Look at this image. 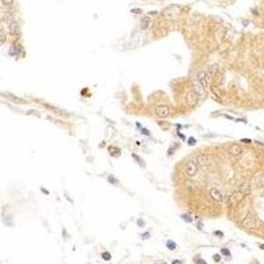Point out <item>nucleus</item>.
I'll return each instance as SVG.
<instances>
[{"mask_svg": "<svg viewBox=\"0 0 264 264\" xmlns=\"http://www.w3.org/2000/svg\"><path fill=\"white\" fill-rule=\"evenodd\" d=\"M228 152H230L232 157H239L243 153V148L240 147V144H231L230 148H228Z\"/></svg>", "mask_w": 264, "mask_h": 264, "instance_id": "obj_7", "label": "nucleus"}, {"mask_svg": "<svg viewBox=\"0 0 264 264\" xmlns=\"http://www.w3.org/2000/svg\"><path fill=\"white\" fill-rule=\"evenodd\" d=\"M221 254L224 255V256H227V258H230V256H231V252H230V250H227V248H221Z\"/></svg>", "mask_w": 264, "mask_h": 264, "instance_id": "obj_20", "label": "nucleus"}, {"mask_svg": "<svg viewBox=\"0 0 264 264\" xmlns=\"http://www.w3.org/2000/svg\"><path fill=\"white\" fill-rule=\"evenodd\" d=\"M183 170H185V174L187 177H194L198 172V162L196 160H189V161L185 164Z\"/></svg>", "mask_w": 264, "mask_h": 264, "instance_id": "obj_2", "label": "nucleus"}, {"mask_svg": "<svg viewBox=\"0 0 264 264\" xmlns=\"http://www.w3.org/2000/svg\"><path fill=\"white\" fill-rule=\"evenodd\" d=\"M4 41H5V36H4V33L1 32V44H4Z\"/></svg>", "mask_w": 264, "mask_h": 264, "instance_id": "obj_35", "label": "nucleus"}, {"mask_svg": "<svg viewBox=\"0 0 264 264\" xmlns=\"http://www.w3.org/2000/svg\"><path fill=\"white\" fill-rule=\"evenodd\" d=\"M132 159H133V160H135V161H136V162H139V164H140V166H144V165H145V162H144V160H143V159H141V157H139V156H137L136 153H132Z\"/></svg>", "mask_w": 264, "mask_h": 264, "instance_id": "obj_17", "label": "nucleus"}, {"mask_svg": "<svg viewBox=\"0 0 264 264\" xmlns=\"http://www.w3.org/2000/svg\"><path fill=\"white\" fill-rule=\"evenodd\" d=\"M196 143H197V140L194 139V137H189V139H187V144L192 145V147H193V145H196Z\"/></svg>", "mask_w": 264, "mask_h": 264, "instance_id": "obj_21", "label": "nucleus"}, {"mask_svg": "<svg viewBox=\"0 0 264 264\" xmlns=\"http://www.w3.org/2000/svg\"><path fill=\"white\" fill-rule=\"evenodd\" d=\"M224 118H227V119H230V120H234V119H232V116H230V115H224Z\"/></svg>", "mask_w": 264, "mask_h": 264, "instance_id": "obj_37", "label": "nucleus"}, {"mask_svg": "<svg viewBox=\"0 0 264 264\" xmlns=\"http://www.w3.org/2000/svg\"><path fill=\"white\" fill-rule=\"evenodd\" d=\"M107 181H108L111 185H118V183H119V181H118V178L116 177H114L112 174H108L107 176Z\"/></svg>", "mask_w": 264, "mask_h": 264, "instance_id": "obj_15", "label": "nucleus"}, {"mask_svg": "<svg viewBox=\"0 0 264 264\" xmlns=\"http://www.w3.org/2000/svg\"><path fill=\"white\" fill-rule=\"evenodd\" d=\"M198 228H200V230H202V223H201V222L198 223Z\"/></svg>", "mask_w": 264, "mask_h": 264, "instance_id": "obj_38", "label": "nucleus"}, {"mask_svg": "<svg viewBox=\"0 0 264 264\" xmlns=\"http://www.w3.org/2000/svg\"><path fill=\"white\" fill-rule=\"evenodd\" d=\"M178 13H180V11L176 5H172V7H169V8H166L164 11V16L166 19H170V20H176V19L178 17Z\"/></svg>", "mask_w": 264, "mask_h": 264, "instance_id": "obj_5", "label": "nucleus"}, {"mask_svg": "<svg viewBox=\"0 0 264 264\" xmlns=\"http://www.w3.org/2000/svg\"><path fill=\"white\" fill-rule=\"evenodd\" d=\"M151 15H157V12H156V11H152V12L148 13V16H151Z\"/></svg>", "mask_w": 264, "mask_h": 264, "instance_id": "obj_36", "label": "nucleus"}, {"mask_svg": "<svg viewBox=\"0 0 264 264\" xmlns=\"http://www.w3.org/2000/svg\"><path fill=\"white\" fill-rule=\"evenodd\" d=\"M136 223H137V226H139V227H145V222H144L143 219H137Z\"/></svg>", "mask_w": 264, "mask_h": 264, "instance_id": "obj_24", "label": "nucleus"}, {"mask_svg": "<svg viewBox=\"0 0 264 264\" xmlns=\"http://www.w3.org/2000/svg\"><path fill=\"white\" fill-rule=\"evenodd\" d=\"M3 97H5V98H8V99H12V102L17 103V104H22V103H25V101H24V99L15 97L13 94H5V93H4V94H3Z\"/></svg>", "mask_w": 264, "mask_h": 264, "instance_id": "obj_10", "label": "nucleus"}, {"mask_svg": "<svg viewBox=\"0 0 264 264\" xmlns=\"http://www.w3.org/2000/svg\"><path fill=\"white\" fill-rule=\"evenodd\" d=\"M102 259L106 260V262H110V260H111V254H110L108 251H104V252L102 254Z\"/></svg>", "mask_w": 264, "mask_h": 264, "instance_id": "obj_19", "label": "nucleus"}, {"mask_svg": "<svg viewBox=\"0 0 264 264\" xmlns=\"http://www.w3.org/2000/svg\"><path fill=\"white\" fill-rule=\"evenodd\" d=\"M242 226L246 230H252V228L255 227V219L252 218L251 215H248V217H246L243 219V222H242Z\"/></svg>", "mask_w": 264, "mask_h": 264, "instance_id": "obj_8", "label": "nucleus"}, {"mask_svg": "<svg viewBox=\"0 0 264 264\" xmlns=\"http://www.w3.org/2000/svg\"><path fill=\"white\" fill-rule=\"evenodd\" d=\"M159 264H166V263H159Z\"/></svg>", "mask_w": 264, "mask_h": 264, "instance_id": "obj_40", "label": "nucleus"}, {"mask_svg": "<svg viewBox=\"0 0 264 264\" xmlns=\"http://www.w3.org/2000/svg\"><path fill=\"white\" fill-rule=\"evenodd\" d=\"M9 32L13 36H20V26H19V24L15 20L9 21Z\"/></svg>", "mask_w": 264, "mask_h": 264, "instance_id": "obj_9", "label": "nucleus"}, {"mask_svg": "<svg viewBox=\"0 0 264 264\" xmlns=\"http://www.w3.org/2000/svg\"><path fill=\"white\" fill-rule=\"evenodd\" d=\"M140 129H141V133H143V135L151 136V131H149V129H147V128H140Z\"/></svg>", "mask_w": 264, "mask_h": 264, "instance_id": "obj_23", "label": "nucleus"}, {"mask_svg": "<svg viewBox=\"0 0 264 264\" xmlns=\"http://www.w3.org/2000/svg\"><path fill=\"white\" fill-rule=\"evenodd\" d=\"M207 87V78H206V71H201L197 74V77L193 81L192 86V93H194L198 98H201L205 94V90Z\"/></svg>", "mask_w": 264, "mask_h": 264, "instance_id": "obj_1", "label": "nucleus"}, {"mask_svg": "<svg viewBox=\"0 0 264 264\" xmlns=\"http://www.w3.org/2000/svg\"><path fill=\"white\" fill-rule=\"evenodd\" d=\"M181 219L183 222H186V223H190V222L193 221V215L190 213H185V214H182V215H181Z\"/></svg>", "mask_w": 264, "mask_h": 264, "instance_id": "obj_14", "label": "nucleus"}, {"mask_svg": "<svg viewBox=\"0 0 264 264\" xmlns=\"http://www.w3.org/2000/svg\"><path fill=\"white\" fill-rule=\"evenodd\" d=\"M259 247L262 248V250H264V244H259Z\"/></svg>", "mask_w": 264, "mask_h": 264, "instance_id": "obj_39", "label": "nucleus"}, {"mask_svg": "<svg viewBox=\"0 0 264 264\" xmlns=\"http://www.w3.org/2000/svg\"><path fill=\"white\" fill-rule=\"evenodd\" d=\"M155 114L159 118H168V116H169V114H170V107L169 106H165V104L157 106L155 108Z\"/></svg>", "mask_w": 264, "mask_h": 264, "instance_id": "obj_4", "label": "nucleus"}, {"mask_svg": "<svg viewBox=\"0 0 264 264\" xmlns=\"http://www.w3.org/2000/svg\"><path fill=\"white\" fill-rule=\"evenodd\" d=\"M209 194H210V198H211L213 201H215V202L223 201V194H222V192L218 187H211V189L209 190Z\"/></svg>", "mask_w": 264, "mask_h": 264, "instance_id": "obj_6", "label": "nucleus"}, {"mask_svg": "<svg viewBox=\"0 0 264 264\" xmlns=\"http://www.w3.org/2000/svg\"><path fill=\"white\" fill-rule=\"evenodd\" d=\"M214 235H215V236H219V238H223V236H224V234H223L222 231H219V230L214 231Z\"/></svg>", "mask_w": 264, "mask_h": 264, "instance_id": "obj_25", "label": "nucleus"}, {"mask_svg": "<svg viewBox=\"0 0 264 264\" xmlns=\"http://www.w3.org/2000/svg\"><path fill=\"white\" fill-rule=\"evenodd\" d=\"M149 24H151V17H149V16H144L143 19H141V22H140V26H141V29H143V30H145V29H148V26H149Z\"/></svg>", "mask_w": 264, "mask_h": 264, "instance_id": "obj_11", "label": "nucleus"}, {"mask_svg": "<svg viewBox=\"0 0 264 264\" xmlns=\"http://www.w3.org/2000/svg\"><path fill=\"white\" fill-rule=\"evenodd\" d=\"M177 136H178L181 140H185V139H186V137H185V135H183V133H180V132H177Z\"/></svg>", "mask_w": 264, "mask_h": 264, "instance_id": "obj_30", "label": "nucleus"}, {"mask_svg": "<svg viewBox=\"0 0 264 264\" xmlns=\"http://www.w3.org/2000/svg\"><path fill=\"white\" fill-rule=\"evenodd\" d=\"M141 236H143V239H148L149 236H151V234H149V232H144V234L141 235Z\"/></svg>", "mask_w": 264, "mask_h": 264, "instance_id": "obj_32", "label": "nucleus"}, {"mask_svg": "<svg viewBox=\"0 0 264 264\" xmlns=\"http://www.w3.org/2000/svg\"><path fill=\"white\" fill-rule=\"evenodd\" d=\"M196 264H206V262H205V260H202V259L200 260V258L197 256V258H196Z\"/></svg>", "mask_w": 264, "mask_h": 264, "instance_id": "obj_27", "label": "nucleus"}, {"mask_svg": "<svg viewBox=\"0 0 264 264\" xmlns=\"http://www.w3.org/2000/svg\"><path fill=\"white\" fill-rule=\"evenodd\" d=\"M107 151H108V153L112 156V157H116V156L120 155V149L116 148V147H114V145H110V147L107 148Z\"/></svg>", "mask_w": 264, "mask_h": 264, "instance_id": "obj_12", "label": "nucleus"}, {"mask_svg": "<svg viewBox=\"0 0 264 264\" xmlns=\"http://www.w3.org/2000/svg\"><path fill=\"white\" fill-rule=\"evenodd\" d=\"M186 99H187V103H189V104H194V103H196L200 98H198L194 93H192V91H190V94L187 95V98H186Z\"/></svg>", "mask_w": 264, "mask_h": 264, "instance_id": "obj_13", "label": "nucleus"}, {"mask_svg": "<svg viewBox=\"0 0 264 264\" xmlns=\"http://www.w3.org/2000/svg\"><path fill=\"white\" fill-rule=\"evenodd\" d=\"M172 264H182V262H181V260H177V259H176V260H173V262H172Z\"/></svg>", "mask_w": 264, "mask_h": 264, "instance_id": "obj_33", "label": "nucleus"}, {"mask_svg": "<svg viewBox=\"0 0 264 264\" xmlns=\"http://www.w3.org/2000/svg\"><path fill=\"white\" fill-rule=\"evenodd\" d=\"M197 162L198 165H202V166H209L210 164L213 162V156L209 155V153H202L197 157Z\"/></svg>", "mask_w": 264, "mask_h": 264, "instance_id": "obj_3", "label": "nucleus"}, {"mask_svg": "<svg viewBox=\"0 0 264 264\" xmlns=\"http://www.w3.org/2000/svg\"><path fill=\"white\" fill-rule=\"evenodd\" d=\"M177 147H178V145H173V147H172V148H169V149H168V155H169V156H172V155H173V152L176 151V149H177Z\"/></svg>", "mask_w": 264, "mask_h": 264, "instance_id": "obj_22", "label": "nucleus"}, {"mask_svg": "<svg viewBox=\"0 0 264 264\" xmlns=\"http://www.w3.org/2000/svg\"><path fill=\"white\" fill-rule=\"evenodd\" d=\"M240 143H244V144H251V143H252V140H251V139H242V140H240Z\"/></svg>", "mask_w": 264, "mask_h": 264, "instance_id": "obj_28", "label": "nucleus"}, {"mask_svg": "<svg viewBox=\"0 0 264 264\" xmlns=\"http://www.w3.org/2000/svg\"><path fill=\"white\" fill-rule=\"evenodd\" d=\"M41 192L45 193V194H49V190H48V189H45V187H41Z\"/></svg>", "mask_w": 264, "mask_h": 264, "instance_id": "obj_34", "label": "nucleus"}, {"mask_svg": "<svg viewBox=\"0 0 264 264\" xmlns=\"http://www.w3.org/2000/svg\"><path fill=\"white\" fill-rule=\"evenodd\" d=\"M166 247L169 248L170 251H174L176 248H177V244H176V242H173V240H166Z\"/></svg>", "mask_w": 264, "mask_h": 264, "instance_id": "obj_18", "label": "nucleus"}, {"mask_svg": "<svg viewBox=\"0 0 264 264\" xmlns=\"http://www.w3.org/2000/svg\"><path fill=\"white\" fill-rule=\"evenodd\" d=\"M239 190H240V192H243V194L250 193V185H248V183H242L240 187H239Z\"/></svg>", "mask_w": 264, "mask_h": 264, "instance_id": "obj_16", "label": "nucleus"}, {"mask_svg": "<svg viewBox=\"0 0 264 264\" xmlns=\"http://www.w3.org/2000/svg\"><path fill=\"white\" fill-rule=\"evenodd\" d=\"M131 12H132V13H141L143 11H141L140 8H132V9H131Z\"/></svg>", "mask_w": 264, "mask_h": 264, "instance_id": "obj_29", "label": "nucleus"}, {"mask_svg": "<svg viewBox=\"0 0 264 264\" xmlns=\"http://www.w3.org/2000/svg\"><path fill=\"white\" fill-rule=\"evenodd\" d=\"M214 260H215V262L218 263V262H221V255H214Z\"/></svg>", "mask_w": 264, "mask_h": 264, "instance_id": "obj_31", "label": "nucleus"}, {"mask_svg": "<svg viewBox=\"0 0 264 264\" xmlns=\"http://www.w3.org/2000/svg\"><path fill=\"white\" fill-rule=\"evenodd\" d=\"M12 1H13V0H1L3 5H5V7L7 5H11V4H12Z\"/></svg>", "mask_w": 264, "mask_h": 264, "instance_id": "obj_26", "label": "nucleus"}]
</instances>
